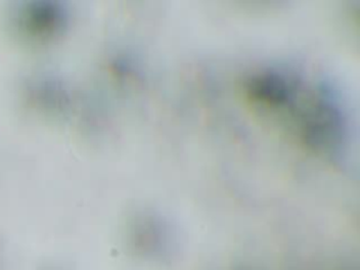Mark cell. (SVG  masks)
<instances>
[]
</instances>
